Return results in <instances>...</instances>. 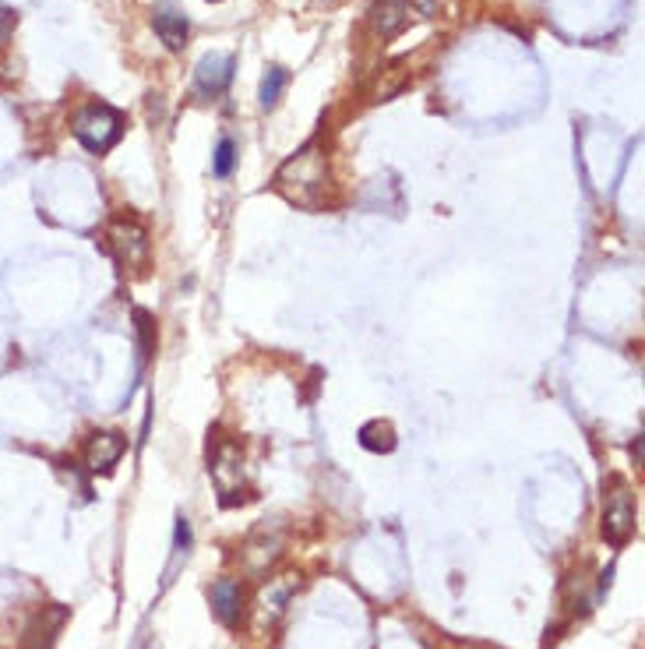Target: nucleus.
I'll use <instances>...</instances> for the list:
<instances>
[{"mask_svg":"<svg viewBox=\"0 0 645 649\" xmlns=\"http://www.w3.org/2000/svg\"><path fill=\"white\" fill-rule=\"evenodd\" d=\"M275 191L300 209H322L324 191H328V162H324L322 141H307L296 156L279 166Z\"/></svg>","mask_w":645,"mask_h":649,"instance_id":"1","label":"nucleus"},{"mask_svg":"<svg viewBox=\"0 0 645 649\" xmlns=\"http://www.w3.org/2000/svg\"><path fill=\"white\" fill-rule=\"evenodd\" d=\"M635 494L624 477H610L603 484V541L624 547L635 537Z\"/></svg>","mask_w":645,"mask_h":649,"instance_id":"2","label":"nucleus"},{"mask_svg":"<svg viewBox=\"0 0 645 649\" xmlns=\"http://www.w3.org/2000/svg\"><path fill=\"white\" fill-rule=\"evenodd\" d=\"M71 131L88 152H107L124 131V117L107 103H88L71 117Z\"/></svg>","mask_w":645,"mask_h":649,"instance_id":"3","label":"nucleus"},{"mask_svg":"<svg viewBox=\"0 0 645 649\" xmlns=\"http://www.w3.org/2000/svg\"><path fill=\"white\" fill-rule=\"evenodd\" d=\"M107 243H109V251L117 254V262H120V265H128V269H135V272L148 265L152 241H148V230H145V222H138L135 216L109 219Z\"/></svg>","mask_w":645,"mask_h":649,"instance_id":"4","label":"nucleus"},{"mask_svg":"<svg viewBox=\"0 0 645 649\" xmlns=\"http://www.w3.org/2000/svg\"><path fill=\"white\" fill-rule=\"evenodd\" d=\"M209 473H212L215 487H219L222 505H237V501L247 498V494H241L243 490V452L237 441L222 438V441L215 445L212 459H209Z\"/></svg>","mask_w":645,"mask_h":649,"instance_id":"5","label":"nucleus"},{"mask_svg":"<svg viewBox=\"0 0 645 649\" xmlns=\"http://www.w3.org/2000/svg\"><path fill=\"white\" fill-rule=\"evenodd\" d=\"M282 547H286V537H282L279 526H258L241 551L247 575H265V572L282 558Z\"/></svg>","mask_w":645,"mask_h":649,"instance_id":"6","label":"nucleus"},{"mask_svg":"<svg viewBox=\"0 0 645 649\" xmlns=\"http://www.w3.org/2000/svg\"><path fill=\"white\" fill-rule=\"evenodd\" d=\"M233 57L230 54H209L198 60V67H194V92L201 96V99H215V96H222L226 92V85L233 81Z\"/></svg>","mask_w":645,"mask_h":649,"instance_id":"7","label":"nucleus"},{"mask_svg":"<svg viewBox=\"0 0 645 649\" xmlns=\"http://www.w3.org/2000/svg\"><path fill=\"white\" fill-rule=\"evenodd\" d=\"M124 448H128V441H124L120 431H96L88 438V445H85L88 473H113V466L120 462Z\"/></svg>","mask_w":645,"mask_h":649,"instance_id":"8","label":"nucleus"},{"mask_svg":"<svg viewBox=\"0 0 645 649\" xmlns=\"http://www.w3.org/2000/svg\"><path fill=\"white\" fill-rule=\"evenodd\" d=\"M209 600H212V614L226 628H237L243 622V611H247V593L237 579H219L212 590H209Z\"/></svg>","mask_w":645,"mask_h":649,"instance_id":"9","label":"nucleus"},{"mask_svg":"<svg viewBox=\"0 0 645 649\" xmlns=\"http://www.w3.org/2000/svg\"><path fill=\"white\" fill-rule=\"evenodd\" d=\"M152 28H156V36L166 43V50L177 54V50L188 46L190 22H188V15L177 11L173 4H156V11H152Z\"/></svg>","mask_w":645,"mask_h":649,"instance_id":"10","label":"nucleus"},{"mask_svg":"<svg viewBox=\"0 0 645 649\" xmlns=\"http://www.w3.org/2000/svg\"><path fill=\"white\" fill-rule=\"evenodd\" d=\"M409 22V4L405 0H374V7H371V26L381 39H392V36H399Z\"/></svg>","mask_w":645,"mask_h":649,"instance_id":"11","label":"nucleus"},{"mask_svg":"<svg viewBox=\"0 0 645 649\" xmlns=\"http://www.w3.org/2000/svg\"><path fill=\"white\" fill-rule=\"evenodd\" d=\"M360 445L367 452H392L395 448V428L388 420H371L360 428Z\"/></svg>","mask_w":645,"mask_h":649,"instance_id":"12","label":"nucleus"},{"mask_svg":"<svg viewBox=\"0 0 645 649\" xmlns=\"http://www.w3.org/2000/svg\"><path fill=\"white\" fill-rule=\"evenodd\" d=\"M286 85H290V71H286L282 64H271L269 71H265V78H261V92H258V99H261V109H275V107H279V99H282Z\"/></svg>","mask_w":645,"mask_h":649,"instance_id":"13","label":"nucleus"},{"mask_svg":"<svg viewBox=\"0 0 645 649\" xmlns=\"http://www.w3.org/2000/svg\"><path fill=\"white\" fill-rule=\"evenodd\" d=\"M237 166V141L233 138H222L219 149H215V160H212V173L215 177H230Z\"/></svg>","mask_w":645,"mask_h":649,"instance_id":"14","label":"nucleus"},{"mask_svg":"<svg viewBox=\"0 0 645 649\" xmlns=\"http://www.w3.org/2000/svg\"><path fill=\"white\" fill-rule=\"evenodd\" d=\"M188 547H190V522L180 515L177 519V537H173V558H188Z\"/></svg>","mask_w":645,"mask_h":649,"instance_id":"15","label":"nucleus"},{"mask_svg":"<svg viewBox=\"0 0 645 649\" xmlns=\"http://www.w3.org/2000/svg\"><path fill=\"white\" fill-rule=\"evenodd\" d=\"M18 26V11H11V7H0V50L11 43V32Z\"/></svg>","mask_w":645,"mask_h":649,"instance_id":"16","label":"nucleus"},{"mask_svg":"<svg viewBox=\"0 0 645 649\" xmlns=\"http://www.w3.org/2000/svg\"><path fill=\"white\" fill-rule=\"evenodd\" d=\"M135 322H138V335H141V360H145L148 350H152V339H148V332H152V318H148L145 311H138Z\"/></svg>","mask_w":645,"mask_h":649,"instance_id":"17","label":"nucleus"},{"mask_svg":"<svg viewBox=\"0 0 645 649\" xmlns=\"http://www.w3.org/2000/svg\"><path fill=\"white\" fill-rule=\"evenodd\" d=\"M420 18H434L437 15V0H405Z\"/></svg>","mask_w":645,"mask_h":649,"instance_id":"18","label":"nucleus"},{"mask_svg":"<svg viewBox=\"0 0 645 649\" xmlns=\"http://www.w3.org/2000/svg\"><path fill=\"white\" fill-rule=\"evenodd\" d=\"M209 4H222V0H209Z\"/></svg>","mask_w":645,"mask_h":649,"instance_id":"19","label":"nucleus"}]
</instances>
